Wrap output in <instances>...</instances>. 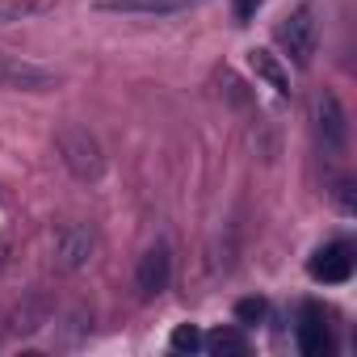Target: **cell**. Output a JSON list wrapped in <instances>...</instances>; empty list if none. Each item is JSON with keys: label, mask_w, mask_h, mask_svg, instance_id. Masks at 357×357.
<instances>
[{"label": "cell", "mask_w": 357, "mask_h": 357, "mask_svg": "<svg viewBox=\"0 0 357 357\" xmlns=\"http://www.w3.org/2000/svg\"><path fill=\"white\" fill-rule=\"evenodd\" d=\"M265 319H269V303H265L261 294H248V298L236 303V324H240V328H257V324H265Z\"/></svg>", "instance_id": "obj_13"}, {"label": "cell", "mask_w": 357, "mask_h": 357, "mask_svg": "<svg viewBox=\"0 0 357 357\" xmlns=\"http://www.w3.org/2000/svg\"><path fill=\"white\" fill-rule=\"evenodd\" d=\"M278 47L286 51V59L294 68H307L315 47H319V22H315V9L311 5H298L294 13H286L278 22Z\"/></svg>", "instance_id": "obj_2"}, {"label": "cell", "mask_w": 357, "mask_h": 357, "mask_svg": "<svg viewBox=\"0 0 357 357\" xmlns=\"http://www.w3.org/2000/svg\"><path fill=\"white\" fill-rule=\"evenodd\" d=\"M336 202L344 215H353V181H336Z\"/></svg>", "instance_id": "obj_16"}, {"label": "cell", "mask_w": 357, "mask_h": 357, "mask_svg": "<svg viewBox=\"0 0 357 357\" xmlns=\"http://www.w3.org/2000/svg\"><path fill=\"white\" fill-rule=\"evenodd\" d=\"M168 278H172V252H168V244H151V248L139 257L135 290H139L143 298H155L160 290H168Z\"/></svg>", "instance_id": "obj_8"}, {"label": "cell", "mask_w": 357, "mask_h": 357, "mask_svg": "<svg viewBox=\"0 0 357 357\" xmlns=\"http://www.w3.org/2000/svg\"><path fill=\"white\" fill-rule=\"evenodd\" d=\"M202 0H101V13H122V17H176L198 9Z\"/></svg>", "instance_id": "obj_9"}, {"label": "cell", "mask_w": 357, "mask_h": 357, "mask_svg": "<svg viewBox=\"0 0 357 357\" xmlns=\"http://www.w3.org/2000/svg\"><path fill=\"white\" fill-rule=\"evenodd\" d=\"M55 84H59V72H51V68H43L34 59L0 51V89H13V93H51Z\"/></svg>", "instance_id": "obj_3"}, {"label": "cell", "mask_w": 357, "mask_h": 357, "mask_svg": "<svg viewBox=\"0 0 357 357\" xmlns=\"http://www.w3.org/2000/svg\"><path fill=\"white\" fill-rule=\"evenodd\" d=\"M202 349H211L215 357H227V353H248V336L240 328H215L211 336H202Z\"/></svg>", "instance_id": "obj_12"}, {"label": "cell", "mask_w": 357, "mask_h": 357, "mask_svg": "<svg viewBox=\"0 0 357 357\" xmlns=\"http://www.w3.org/2000/svg\"><path fill=\"white\" fill-rule=\"evenodd\" d=\"M168 349L172 353H198L202 349V328L198 324H176L172 336H168Z\"/></svg>", "instance_id": "obj_14"}, {"label": "cell", "mask_w": 357, "mask_h": 357, "mask_svg": "<svg viewBox=\"0 0 357 357\" xmlns=\"http://www.w3.org/2000/svg\"><path fill=\"white\" fill-rule=\"evenodd\" d=\"M315 135L324 143V151L340 155L349 147V118H344V105L336 93H315Z\"/></svg>", "instance_id": "obj_7"}, {"label": "cell", "mask_w": 357, "mask_h": 357, "mask_svg": "<svg viewBox=\"0 0 357 357\" xmlns=\"http://www.w3.org/2000/svg\"><path fill=\"white\" fill-rule=\"evenodd\" d=\"M294 344L298 353L307 357H328L332 353V324H328V311L319 303H303L298 307V319H294Z\"/></svg>", "instance_id": "obj_6"}, {"label": "cell", "mask_w": 357, "mask_h": 357, "mask_svg": "<svg viewBox=\"0 0 357 357\" xmlns=\"http://www.w3.org/2000/svg\"><path fill=\"white\" fill-rule=\"evenodd\" d=\"M353 244L349 240H328V244H319L315 252H311V261H307V273L315 278V282H324V286H344L349 278H353Z\"/></svg>", "instance_id": "obj_5"}, {"label": "cell", "mask_w": 357, "mask_h": 357, "mask_svg": "<svg viewBox=\"0 0 357 357\" xmlns=\"http://www.w3.org/2000/svg\"><path fill=\"white\" fill-rule=\"evenodd\" d=\"M55 151H59L63 168L76 176V181H84V185L101 181L105 155H101V143L89 135V126H80V122H63V126L55 130Z\"/></svg>", "instance_id": "obj_1"}, {"label": "cell", "mask_w": 357, "mask_h": 357, "mask_svg": "<svg viewBox=\"0 0 357 357\" xmlns=\"http://www.w3.org/2000/svg\"><path fill=\"white\" fill-rule=\"evenodd\" d=\"M51 244H55V265H59L63 273H76V269H84V265L93 261V252H97V231L84 227V223H59Z\"/></svg>", "instance_id": "obj_4"}, {"label": "cell", "mask_w": 357, "mask_h": 357, "mask_svg": "<svg viewBox=\"0 0 357 357\" xmlns=\"http://www.w3.org/2000/svg\"><path fill=\"white\" fill-rule=\"evenodd\" d=\"M59 9V0H0V30L17 22H38Z\"/></svg>", "instance_id": "obj_10"}, {"label": "cell", "mask_w": 357, "mask_h": 357, "mask_svg": "<svg viewBox=\"0 0 357 357\" xmlns=\"http://www.w3.org/2000/svg\"><path fill=\"white\" fill-rule=\"evenodd\" d=\"M261 5H265V0H231V17H236L240 26H248V22L261 13Z\"/></svg>", "instance_id": "obj_15"}, {"label": "cell", "mask_w": 357, "mask_h": 357, "mask_svg": "<svg viewBox=\"0 0 357 357\" xmlns=\"http://www.w3.org/2000/svg\"><path fill=\"white\" fill-rule=\"evenodd\" d=\"M248 63H252V72L269 84V89H278V93H290V76H286V68L278 63V55L273 51H248Z\"/></svg>", "instance_id": "obj_11"}]
</instances>
